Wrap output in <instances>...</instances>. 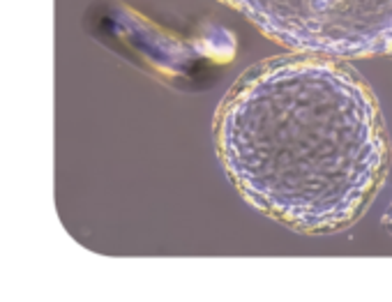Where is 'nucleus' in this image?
<instances>
[{
  "mask_svg": "<svg viewBox=\"0 0 392 302\" xmlns=\"http://www.w3.org/2000/svg\"><path fill=\"white\" fill-rule=\"evenodd\" d=\"M213 139L238 194L307 236L353 226L390 171L374 90L344 60L314 53L249 67L217 108Z\"/></svg>",
  "mask_w": 392,
  "mask_h": 302,
  "instance_id": "obj_1",
  "label": "nucleus"
},
{
  "mask_svg": "<svg viewBox=\"0 0 392 302\" xmlns=\"http://www.w3.org/2000/svg\"><path fill=\"white\" fill-rule=\"evenodd\" d=\"M293 53L392 56V0H219Z\"/></svg>",
  "mask_w": 392,
  "mask_h": 302,
  "instance_id": "obj_2",
  "label": "nucleus"
},
{
  "mask_svg": "<svg viewBox=\"0 0 392 302\" xmlns=\"http://www.w3.org/2000/svg\"><path fill=\"white\" fill-rule=\"evenodd\" d=\"M385 229H388V231H390V233H392V203H390V210H388V215H385Z\"/></svg>",
  "mask_w": 392,
  "mask_h": 302,
  "instance_id": "obj_3",
  "label": "nucleus"
}]
</instances>
